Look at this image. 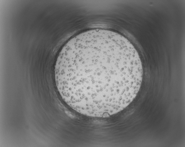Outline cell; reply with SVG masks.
Returning <instances> with one entry per match:
<instances>
[{
	"label": "cell",
	"mask_w": 185,
	"mask_h": 147,
	"mask_svg": "<svg viewBox=\"0 0 185 147\" xmlns=\"http://www.w3.org/2000/svg\"><path fill=\"white\" fill-rule=\"evenodd\" d=\"M62 99L83 115L107 117L122 110L136 96L143 70L136 50L121 35L90 30L69 41L54 70Z\"/></svg>",
	"instance_id": "cell-1"
}]
</instances>
